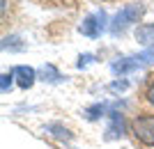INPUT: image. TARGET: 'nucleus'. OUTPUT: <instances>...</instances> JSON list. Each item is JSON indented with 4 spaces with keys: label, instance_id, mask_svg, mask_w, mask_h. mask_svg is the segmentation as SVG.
<instances>
[{
    "label": "nucleus",
    "instance_id": "nucleus-1",
    "mask_svg": "<svg viewBox=\"0 0 154 149\" xmlns=\"http://www.w3.org/2000/svg\"><path fill=\"white\" fill-rule=\"evenodd\" d=\"M154 62V48H147V51L138 53V55H131V58H115L110 62V71L115 76H127V73L140 69V67H147Z\"/></svg>",
    "mask_w": 154,
    "mask_h": 149
},
{
    "label": "nucleus",
    "instance_id": "nucleus-2",
    "mask_svg": "<svg viewBox=\"0 0 154 149\" xmlns=\"http://www.w3.org/2000/svg\"><path fill=\"white\" fill-rule=\"evenodd\" d=\"M143 12H145V7L140 5V2H136V5H127V7H122L120 12L115 14V19L110 21V25H108V30H110V34H122V32H127L129 28L134 25V23H138V19L143 16Z\"/></svg>",
    "mask_w": 154,
    "mask_h": 149
},
{
    "label": "nucleus",
    "instance_id": "nucleus-3",
    "mask_svg": "<svg viewBox=\"0 0 154 149\" xmlns=\"http://www.w3.org/2000/svg\"><path fill=\"white\" fill-rule=\"evenodd\" d=\"M131 133L145 147H154V115H138L131 122Z\"/></svg>",
    "mask_w": 154,
    "mask_h": 149
},
{
    "label": "nucleus",
    "instance_id": "nucleus-4",
    "mask_svg": "<svg viewBox=\"0 0 154 149\" xmlns=\"http://www.w3.org/2000/svg\"><path fill=\"white\" fill-rule=\"evenodd\" d=\"M106 12L103 9H97V12L88 14L83 19V23H81V34H85V37H99V34L106 30Z\"/></svg>",
    "mask_w": 154,
    "mask_h": 149
},
{
    "label": "nucleus",
    "instance_id": "nucleus-5",
    "mask_svg": "<svg viewBox=\"0 0 154 149\" xmlns=\"http://www.w3.org/2000/svg\"><path fill=\"white\" fill-rule=\"evenodd\" d=\"M12 76H14V80H16V85H19L21 90H30L32 85H35V80H37V71L30 69V67H26V64L14 67Z\"/></svg>",
    "mask_w": 154,
    "mask_h": 149
},
{
    "label": "nucleus",
    "instance_id": "nucleus-6",
    "mask_svg": "<svg viewBox=\"0 0 154 149\" xmlns=\"http://www.w3.org/2000/svg\"><path fill=\"white\" fill-rule=\"evenodd\" d=\"M108 117H110V124L106 126V140H117V138H122L124 136V117L120 115V112H115V110H110L108 112Z\"/></svg>",
    "mask_w": 154,
    "mask_h": 149
},
{
    "label": "nucleus",
    "instance_id": "nucleus-7",
    "mask_svg": "<svg viewBox=\"0 0 154 149\" xmlns=\"http://www.w3.org/2000/svg\"><path fill=\"white\" fill-rule=\"evenodd\" d=\"M136 39L145 48H154V23H143L136 28Z\"/></svg>",
    "mask_w": 154,
    "mask_h": 149
},
{
    "label": "nucleus",
    "instance_id": "nucleus-8",
    "mask_svg": "<svg viewBox=\"0 0 154 149\" xmlns=\"http://www.w3.org/2000/svg\"><path fill=\"white\" fill-rule=\"evenodd\" d=\"M39 76H42V80H46V83H53V85H58V83H62V80H64V76H62V73H60L53 64L42 67Z\"/></svg>",
    "mask_w": 154,
    "mask_h": 149
},
{
    "label": "nucleus",
    "instance_id": "nucleus-9",
    "mask_svg": "<svg viewBox=\"0 0 154 149\" xmlns=\"http://www.w3.org/2000/svg\"><path fill=\"white\" fill-rule=\"evenodd\" d=\"M44 131L51 133L53 138H58V140H71L74 138V133L69 129H64L62 124H48V126H44Z\"/></svg>",
    "mask_w": 154,
    "mask_h": 149
},
{
    "label": "nucleus",
    "instance_id": "nucleus-10",
    "mask_svg": "<svg viewBox=\"0 0 154 149\" xmlns=\"http://www.w3.org/2000/svg\"><path fill=\"white\" fill-rule=\"evenodd\" d=\"M103 112H106V103H94V106H90V108L85 110V117H88L90 122H94V119H99Z\"/></svg>",
    "mask_w": 154,
    "mask_h": 149
},
{
    "label": "nucleus",
    "instance_id": "nucleus-11",
    "mask_svg": "<svg viewBox=\"0 0 154 149\" xmlns=\"http://www.w3.org/2000/svg\"><path fill=\"white\" fill-rule=\"evenodd\" d=\"M19 41H21L19 37H5L2 39V48H5V51H21L23 44H19Z\"/></svg>",
    "mask_w": 154,
    "mask_h": 149
},
{
    "label": "nucleus",
    "instance_id": "nucleus-12",
    "mask_svg": "<svg viewBox=\"0 0 154 149\" xmlns=\"http://www.w3.org/2000/svg\"><path fill=\"white\" fill-rule=\"evenodd\" d=\"M42 2L44 7H74L76 5V0H37Z\"/></svg>",
    "mask_w": 154,
    "mask_h": 149
},
{
    "label": "nucleus",
    "instance_id": "nucleus-13",
    "mask_svg": "<svg viewBox=\"0 0 154 149\" xmlns=\"http://www.w3.org/2000/svg\"><path fill=\"white\" fill-rule=\"evenodd\" d=\"M12 83H14V76H12V73H2V85H0L2 94H7V92L12 90Z\"/></svg>",
    "mask_w": 154,
    "mask_h": 149
},
{
    "label": "nucleus",
    "instance_id": "nucleus-14",
    "mask_svg": "<svg viewBox=\"0 0 154 149\" xmlns=\"http://www.w3.org/2000/svg\"><path fill=\"white\" fill-rule=\"evenodd\" d=\"M145 101H147L149 106H154V80H149L147 90H145Z\"/></svg>",
    "mask_w": 154,
    "mask_h": 149
},
{
    "label": "nucleus",
    "instance_id": "nucleus-15",
    "mask_svg": "<svg viewBox=\"0 0 154 149\" xmlns=\"http://www.w3.org/2000/svg\"><path fill=\"white\" fill-rule=\"evenodd\" d=\"M127 80H115V83H110V90L113 92H117V90H127Z\"/></svg>",
    "mask_w": 154,
    "mask_h": 149
},
{
    "label": "nucleus",
    "instance_id": "nucleus-16",
    "mask_svg": "<svg viewBox=\"0 0 154 149\" xmlns=\"http://www.w3.org/2000/svg\"><path fill=\"white\" fill-rule=\"evenodd\" d=\"M92 60H94V58H92V55H81V60H78V67H81V69H83L85 64H90Z\"/></svg>",
    "mask_w": 154,
    "mask_h": 149
},
{
    "label": "nucleus",
    "instance_id": "nucleus-17",
    "mask_svg": "<svg viewBox=\"0 0 154 149\" xmlns=\"http://www.w3.org/2000/svg\"><path fill=\"white\" fill-rule=\"evenodd\" d=\"M101 2H110V0H101Z\"/></svg>",
    "mask_w": 154,
    "mask_h": 149
}]
</instances>
